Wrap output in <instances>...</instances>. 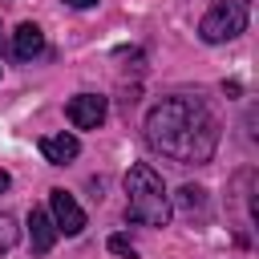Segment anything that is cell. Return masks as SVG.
Wrapping results in <instances>:
<instances>
[{
  "instance_id": "obj_1",
  "label": "cell",
  "mask_w": 259,
  "mask_h": 259,
  "mask_svg": "<svg viewBox=\"0 0 259 259\" xmlns=\"http://www.w3.org/2000/svg\"><path fill=\"white\" fill-rule=\"evenodd\" d=\"M146 146L178 166H206L219 150V117L198 97H162L146 113Z\"/></svg>"
},
{
  "instance_id": "obj_7",
  "label": "cell",
  "mask_w": 259,
  "mask_h": 259,
  "mask_svg": "<svg viewBox=\"0 0 259 259\" xmlns=\"http://www.w3.org/2000/svg\"><path fill=\"white\" fill-rule=\"evenodd\" d=\"M40 154H45L53 166H65V162H73V158L81 154V142H77L73 134H49V138H40Z\"/></svg>"
},
{
  "instance_id": "obj_4",
  "label": "cell",
  "mask_w": 259,
  "mask_h": 259,
  "mask_svg": "<svg viewBox=\"0 0 259 259\" xmlns=\"http://www.w3.org/2000/svg\"><path fill=\"white\" fill-rule=\"evenodd\" d=\"M49 214L57 223V235H81L85 231V210L69 190H49Z\"/></svg>"
},
{
  "instance_id": "obj_10",
  "label": "cell",
  "mask_w": 259,
  "mask_h": 259,
  "mask_svg": "<svg viewBox=\"0 0 259 259\" xmlns=\"http://www.w3.org/2000/svg\"><path fill=\"white\" fill-rule=\"evenodd\" d=\"M16 247V219L0 210V255H8Z\"/></svg>"
},
{
  "instance_id": "obj_6",
  "label": "cell",
  "mask_w": 259,
  "mask_h": 259,
  "mask_svg": "<svg viewBox=\"0 0 259 259\" xmlns=\"http://www.w3.org/2000/svg\"><path fill=\"white\" fill-rule=\"evenodd\" d=\"M53 243H57V223H53V214L40 210V206H32V214H28V247H32V255H49Z\"/></svg>"
},
{
  "instance_id": "obj_12",
  "label": "cell",
  "mask_w": 259,
  "mask_h": 259,
  "mask_svg": "<svg viewBox=\"0 0 259 259\" xmlns=\"http://www.w3.org/2000/svg\"><path fill=\"white\" fill-rule=\"evenodd\" d=\"M65 4H69V8H93L97 0H65Z\"/></svg>"
},
{
  "instance_id": "obj_11",
  "label": "cell",
  "mask_w": 259,
  "mask_h": 259,
  "mask_svg": "<svg viewBox=\"0 0 259 259\" xmlns=\"http://www.w3.org/2000/svg\"><path fill=\"white\" fill-rule=\"evenodd\" d=\"M109 251H113V255H125V259H138V247H134L125 235H113V239H109Z\"/></svg>"
},
{
  "instance_id": "obj_13",
  "label": "cell",
  "mask_w": 259,
  "mask_h": 259,
  "mask_svg": "<svg viewBox=\"0 0 259 259\" xmlns=\"http://www.w3.org/2000/svg\"><path fill=\"white\" fill-rule=\"evenodd\" d=\"M8 186H12V178H8L4 170H0V190H8Z\"/></svg>"
},
{
  "instance_id": "obj_9",
  "label": "cell",
  "mask_w": 259,
  "mask_h": 259,
  "mask_svg": "<svg viewBox=\"0 0 259 259\" xmlns=\"http://www.w3.org/2000/svg\"><path fill=\"white\" fill-rule=\"evenodd\" d=\"M178 206H182V214H206V190L202 186H182L178 190Z\"/></svg>"
},
{
  "instance_id": "obj_8",
  "label": "cell",
  "mask_w": 259,
  "mask_h": 259,
  "mask_svg": "<svg viewBox=\"0 0 259 259\" xmlns=\"http://www.w3.org/2000/svg\"><path fill=\"white\" fill-rule=\"evenodd\" d=\"M12 53H16L20 61H32V57H40V53H45V32H40L32 20H24V24L12 32Z\"/></svg>"
},
{
  "instance_id": "obj_3",
  "label": "cell",
  "mask_w": 259,
  "mask_h": 259,
  "mask_svg": "<svg viewBox=\"0 0 259 259\" xmlns=\"http://www.w3.org/2000/svg\"><path fill=\"white\" fill-rule=\"evenodd\" d=\"M247 16H251V4H247V0H214L210 12L198 20V36H202L206 45L235 40V36L247 28Z\"/></svg>"
},
{
  "instance_id": "obj_5",
  "label": "cell",
  "mask_w": 259,
  "mask_h": 259,
  "mask_svg": "<svg viewBox=\"0 0 259 259\" xmlns=\"http://www.w3.org/2000/svg\"><path fill=\"white\" fill-rule=\"evenodd\" d=\"M105 113H109V105H105V97H97V93H77V97L65 105V117H69L73 130H97V125L105 121Z\"/></svg>"
},
{
  "instance_id": "obj_2",
  "label": "cell",
  "mask_w": 259,
  "mask_h": 259,
  "mask_svg": "<svg viewBox=\"0 0 259 259\" xmlns=\"http://www.w3.org/2000/svg\"><path fill=\"white\" fill-rule=\"evenodd\" d=\"M125 219L142 227H166L170 223V198L154 166L138 162L125 174Z\"/></svg>"
}]
</instances>
